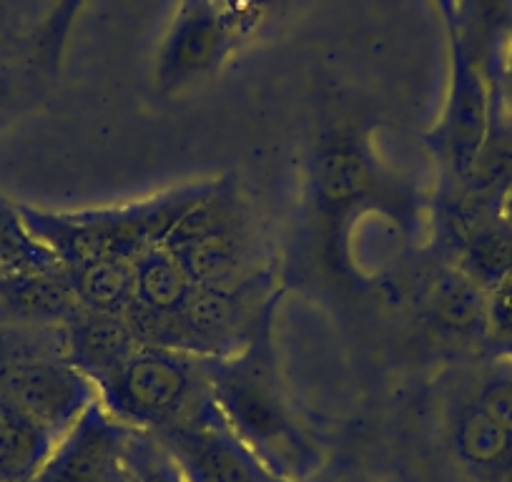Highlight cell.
Returning <instances> with one entry per match:
<instances>
[{
    "label": "cell",
    "mask_w": 512,
    "mask_h": 482,
    "mask_svg": "<svg viewBox=\"0 0 512 482\" xmlns=\"http://www.w3.org/2000/svg\"><path fill=\"white\" fill-rule=\"evenodd\" d=\"M274 304L239 352L201 359L211 400L236 437L284 482H309L322 465L317 445L294 417L274 349Z\"/></svg>",
    "instance_id": "cell-1"
},
{
    "label": "cell",
    "mask_w": 512,
    "mask_h": 482,
    "mask_svg": "<svg viewBox=\"0 0 512 482\" xmlns=\"http://www.w3.org/2000/svg\"><path fill=\"white\" fill-rule=\"evenodd\" d=\"M309 201L314 209L322 259L332 272H347L352 221L369 211L410 224V199L379 161L372 136L359 124H342L317 141L309 164Z\"/></svg>",
    "instance_id": "cell-2"
},
{
    "label": "cell",
    "mask_w": 512,
    "mask_h": 482,
    "mask_svg": "<svg viewBox=\"0 0 512 482\" xmlns=\"http://www.w3.org/2000/svg\"><path fill=\"white\" fill-rule=\"evenodd\" d=\"M191 191L194 184L111 209L43 211L26 204H18V209L31 234L63 269H71L101 259L136 262L146 249L166 239Z\"/></svg>",
    "instance_id": "cell-3"
},
{
    "label": "cell",
    "mask_w": 512,
    "mask_h": 482,
    "mask_svg": "<svg viewBox=\"0 0 512 482\" xmlns=\"http://www.w3.org/2000/svg\"><path fill=\"white\" fill-rule=\"evenodd\" d=\"M61 327L0 322V395L58 440L96 400L93 382L68 359Z\"/></svg>",
    "instance_id": "cell-4"
},
{
    "label": "cell",
    "mask_w": 512,
    "mask_h": 482,
    "mask_svg": "<svg viewBox=\"0 0 512 482\" xmlns=\"http://www.w3.org/2000/svg\"><path fill=\"white\" fill-rule=\"evenodd\" d=\"M93 387L108 415L149 435L189 422L211 402L204 362L156 344L136 347Z\"/></svg>",
    "instance_id": "cell-5"
},
{
    "label": "cell",
    "mask_w": 512,
    "mask_h": 482,
    "mask_svg": "<svg viewBox=\"0 0 512 482\" xmlns=\"http://www.w3.org/2000/svg\"><path fill=\"white\" fill-rule=\"evenodd\" d=\"M164 244L196 287H226L267 272L256 267L254 224L231 181L194 184Z\"/></svg>",
    "instance_id": "cell-6"
},
{
    "label": "cell",
    "mask_w": 512,
    "mask_h": 482,
    "mask_svg": "<svg viewBox=\"0 0 512 482\" xmlns=\"http://www.w3.org/2000/svg\"><path fill=\"white\" fill-rule=\"evenodd\" d=\"M447 38V91L440 118L427 134V146L440 161L452 184H462L480 164L495 126L500 106L490 83L472 63L455 36Z\"/></svg>",
    "instance_id": "cell-7"
},
{
    "label": "cell",
    "mask_w": 512,
    "mask_h": 482,
    "mask_svg": "<svg viewBox=\"0 0 512 482\" xmlns=\"http://www.w3.org/2000/svg\"><path fill=\"white\" fill-rule=\"evenodd\" d=\"M136 432L93 400L28 482H131L128 457Z\"/></svg>",
    "instance_id": "cell-8"
},
{
    "label": "cell",
    "mask_w": 512,
    "mask_h": 482,
    "mask_svg": "<svg viewBox=\"0 0 512 482\" xmlns=\"http://www.w3.org/2000/svg\"><path fill=\"white\" fill-rule=\"evenodd\" d=\"M179 465L186 482H277L254 452L231 432L214 400L189 422L154 435Z\"/></svg>",
    "instance_id": "cell-9"
},
{
    "label": "cell",
    "mask_w": 512,
    "mask_h": 482,
    "mask_svg": "<svg viewBox=\"0 0 512 482\" xmlns=\"http://www.w3.org/2000/svg\"><path fill=\"white\" fill-rule=\"evenodd\" d=\"M239 43L211 0L179 6L156 56V86L164 93L184 91L221 68Z\"/></svg>",
    "instance_id": "cell-10"
},
{
    "label": "cell",
    "mask_w": 512,
    "mask_h": 482,
    "mask_svg": "<svg viewBox=\"0 0 512 482\" xmlns=\"http://www.w3.org/2000/svg\"><path fill=\"white\" fill-rule=\"evenodd\" d=\"M417 307L442 342L492 357L487 289L455 262H440L422 277Z\"/></svg>",
    "instance_id": "cell-11"
},
{
    "label": "cell",
    "mask_w": 512,
    "mask_h": 482,
    "mask_svg": "<svg viewBox=\"0 0 512 482\" xmlns=\"http://www.w3.org/2000/svg\"><path fill=\"white\" fill-rule=\"evenodd\" d=\"M63 344L73 365L91 382H98L116 370L128 354L141 347L134 327L118 314H98L78 309L63 324Z\"/></svg>",
    "instance_id": "cell-12"
},
{
    "label": "cell",
    "mask_w": 512,
    "mask_h": 482,
    "mask_svg": "<svg viewBox=\"0 0 512 482\" xmlns=\"http://www.w3.org/2000/svg\"><path fill=\"white\" fill-rule=\"evenodd\" d=\"M445 36H455L462 43L500 106L502 68L512 36V0H457V23Z\"/></svg>",
    "instance_id": "cell-13"
},
{
    "label": "cell",
    "mask_w": 512,
    "mask_h": 482,
    "mask_svg": "<svg viewBox=\"0 0 512 482\" xmlns=\"http://www.w3.org/2000/svg\"><path fill=\"white\" fill-rule=\"evenodd\" d=\"M66 269L0 277V322L61 327L78 312Z\"/></svg>",
    "instance_id": "cell-14"
},
{
    "label": "cell",
    "mask_w": 512,
    "mask_h": 482,
    "mask_svg": "<svg viewBox=\"0 0 512 482\" xmlns=\"http://www.w3.org/2000/svg\"><path fill=\"white\" fill-rule=\"evenodd\" d=\"M58 437L0 395V482H28L56 447Z\"/></svg>",
    "instance_id": "cell-15"
},
{
    "label": "cell",
    "mask_w": 512,
    "mask_h": 482,
    "mask_svg": "<svg viewBox=\"0 0 512 482\" xmlns=\"http://www.w3.org/2000/svg\"><path fill=\"white\" fill-rule=\"evenodd\" d=\"M66 274L78 307L86 312L126 317L131 309L136 289V262L101 259V262H86L66 269Z\"/></svg>",
    "instance_id": "cell-16"
},
{
    "label": "cell",
    "mask_w": 512,
    "mask_h": 482,
    "mask_svg": "<svg viewBox=\"0 0 512 482\" xmlns=\"http://www.w3.org/2000/svg\"><path fill=\"white\" fill-rule=\"evenodd\" d=\"M61 269L58 259L31 234L18 204L0 194V277Z\"/></svg>",
    "instance_id": "cell-17"
},
{
    "label": "cell",
    "mask_w": 512,
    "mask_h": 482,
    "mask_svg": "<svg viewBox=\"0 0 512 482\" xmlns=\"http://www.w3.org/2000/svg\"><path fill=\"white\" fill-rule=\"evenodd\" d=\"M128 470L131 482H186L171 452L149 432H136Z\"/></svg>",
    "instance_id": "cell-18"
},
{
    "label": "cell",
    "mask_w": 512,
    "mask_h": 482,
    "mask_svg": "<svg viewBox=\"0 0 512 482\" xmlns=\"http://www.w3.org/2000/svg\"><path fill=\"white\" fill-rule=\"evenodd\" d=\"M492 357H512V262L487 287Z\"/></svg>",
    "instance_id": "cell-19"
},
{
    "label": "cell",
    "mask_w": 512,
    "mask_h": 482,
    "mask_svg": "<svg viewBox=\"0 0 512 482\" xmlns=\"http://www.w3.org/2000/svg\"><path fill=\"white\" fill-rule=\"evenodd\" d=\"M239 41H249L277 11L279 0H211Z\"/></svg>",
    "instance_id": "cell-20"
},
{
    "label": "cell",
    "mask_w": 512,
    "mask_h": 482,
    "mask_svg": "<svg viewBox=\"0 0 512 482\" xmlns=\"http://www.w3.org/2000/svg\"><path fill=\"white\" fill-rule=\"evenodd\" d=\"M83 6H86V0H58L56 6H53L41 36L43 61H46L48 66H56V63L61 61L63 48H66V41H68V33H71L73 21L78 18V13H81Z\"/></svg>",
    "instance_id": "cell-21"
},
{
    "label": "cell",
    "mask_w": 512,
    "mask_h": 482,
    "mask_svg": "<svg viewBox=\"0 0 512 482\" xmlns=\"http://www.w3.org/2000/svg\"><path fill=\"white\" fill-rule=\"evenodd\" d=\"M500 111L502 118L512 129V36L507 43V56H505V68H502V86H500Z\"/></svg>",
    "instance_id": "cell-22"
},
{
    "label": "cell",
    "mask_w": 512,
    "mask_h": 482,
    "mask_svg": "<svg viewBox=\"0 0 512 482\" xmlns=\"http://www.w3.org/2000/svg\"><path fill=\"white\" fill-rule=\"evenodd\" d=\"M432 3H435V11H437V16H440L442 28H445V31L455 28V23H457V0H432Z\"/></svg>",
    "instance_id": "cell-23"
},
{
    "label": "cell",
    "mask_w": 512,
    "mask_h": 482,
    "mask_svg": "<svg viewBox=\"0 0 512 482\" xmlns=\"http://www.w3.org/2000/svg\"><path fill=\"white\" fill-rule=\"evenodd\" d=\"M191 3H204V0H179V6H191Z\"/></svg>",
    "instance_id": "cell-24"
},
{
    "label": "cell",
    "mask_w": 512,
    "mask_h": 482,
    "mask_svg": "<svg viewBox=\"0 0 512 482\" xmlns=\"http://www.w3.org/2000/svg\"><path fill=\"white\" fill-rule=\"evenodd\" d=\"M277 482H284V480H277Z\"/></svg>",
    "instance_id": "cell-25"
}]
</instances>
